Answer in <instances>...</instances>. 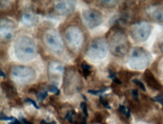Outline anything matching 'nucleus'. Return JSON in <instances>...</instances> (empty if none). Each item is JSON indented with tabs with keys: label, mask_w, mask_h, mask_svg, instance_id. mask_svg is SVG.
<instances>
[{
	"label": "nucleus",
	"mask_w": 163,
	"mask_h": 124,
	"mask_svg": "<svg viewBox=\"0 0 163 124\" xmlns=\"http://www.w3.org/2000/svg\"><path fill=\"white\" fill-rule=\"evenodd\" d=\"M108 72H109V76L108 77L110 78V79H111L112 80H114V79L116 78V73L114 72L112 70H108Z\"/></svg>",
	"instance_id": "15"
},
{
	"label": "nucleus",
	"mask_w": 163,
	"mask_h": 124,
	"mask_svg": "<svg viewBox=\"0 0 163 124\" xmlns=\"http://www.w3.org/2000/svg\"><path fill=\"white\" fill-rule=\"evenodd\" d=\"M159 48H160V49L161 50V51H162V52H163V42L161 43H160Z\"/></svg>",
	"instance_id": "22"
},
{
	"label": "nucleus",
	"mask_w": 163,
	"mask_h": 124,
	"mask_svg": "<svg viewBox=\"0 0 163 124\" xmlns=\"http://www.w3.org/2000/svg\"><path fill=\"white\" fill-rule=\"evenodd\" d=\"M48 92H51L54 93V94H56V95H59L60 94V90L57 88V87L56 85H49L47 88V90Z\"/></svg>",
	"instance_id": "4"
},
{
	"label": "nucleus",
	"mask_w": 163,
	"mask_h": 124,
	"mask_svg": "<svg viewBox=\"0 0 163 124\" xmlns=\"http://www.w3.org/2000/svg\"><path fill=\"white\" fill-rule=\"evenodd\" d=\"M132 81H133V83H134L136 85H138V86L140 88V89H142L143 92L146 91V88L145 87L144 84H143L142 81H140L139 80H138V79H134V80H132Z\"/></svg>",
	"instance_id": "7"
},
{
	"label": "nucleus",
	"mask_w": 163,
	"mask_h": 124,
	"mask_svg": "<svg viewBox=\"0 0 163 124\" xmlns=\"http://www.w3.org/2000/svg\"><path fill=\"white\" fill-rule=\"evenodd\" d=\"M0 75H1V76H3L4 78H6V75H5V73H4L3 70H0Z\"/></svg>",
	"instance_id": "21"
},
{
	"label": "nucleus",
	"mask_w": 163,
	"mask_h": 124,
	"mask_svg": "<svg viewBox=\"0 0 163 124\" xmlns=\"http://www.w3.org/2000/svg\"><path fill=\"white\" fill-rule=\"evenodd\" d=\"M99 98H100V103H101V104H102V105L105 108H106V109H111V107H110L109 103H108V101L106 100V99H103V98L102 95H100Z\"/></svg>",
	"instance_id": "9"
},
{
	"label": "nucleus",
	"mask_w": 163,
	"mask_h": 124,
	"mask_svg": "<svg viewBox=\"0 0 163 124\" xmlns=\"http://www.w3.org/2000/svg\"><path fill=\"white\" fill-rule=\"evenodd\" d=\"M8 124H22V123L21 122H20V121H19V120L15 118L12 122H10V123H8Z\"/></svg>",
	"instance_id": "19"
},
{
	"label": "nucleus",
	"mask_w": 163,
	"mask_h": 124,
	"mask_svg": "<svg viewBox=\"0 0 163 124\" xmlns=\"http://www.w3.org/2000/svg\"><path fill=\"white\" fill-rule=\"evenodd\" d=\"M119 109L120 110V112L122 113L124 115H125L126 117V118H129L131 117V114H130V109L128 108H126V107L124 106V105H122V104H120L119 105Z\"/></svg>",
	"instance_id": "3"
},
{
	"label": "nucleus",
	"mask_w": 163,
	"mask_h": 124,
	"mask_svg": "<svg viewBox=\"0 0 163 124\" xmlns=\"http://www.w3.org/2000/svg\"><path fill=\"white\" fill-rule=\"evenodd\" d=\"M25 101L27 102V103H31V104H33L36 109H39V107H38V106L37 105V104H36V103L35 101L33 100L32 99H30V98H27V99H25Z\"/></svg>",
	"instance_id": "14"
},
{
	"label": "nucleus",
	"mask_w": 163,
	"mask_h": 124,
	"mask_svg": "<svg viewBox=\"0 0 163 124\" xmlns=\"http://www.w3.org/2000/svg\"><path fill=\"white\" fill-rule=\"evenodd\" d=\"M81 124H87V123H86V118H84L83 119V121L82 122Z\"/></svg>",
	"instance_id": "23"
},
{
	"label": "nucleus",
	"mask_w": 163,
	"mask_h": 124,
	"mask_svg": "<svg viewBox=\"0 0 163 124\" xmlns=\"http://www.w3.org/2000/svg\"><path fill=\"white\" fill-rule=\"evenodd\" d=\"M81 67L83 69V70H91V67L89 64L86 63H83L81 65Z\"/></svg>",
	"instance_id": "17"
},
{
	"label": "nucleus",
	"mask_w": 163,
	"mask_h": 124,
	"mask_svg": "<svg viewBox=\"0 0 163 124\" xmlns=\"http://www.w3.org/2000/svg\"><path fill=\"white\" fill-rule=\"evenodd\" d=\"M150 15L155 21L163 24V6L158 5L152 7Z\"/></svg>",
	"instance_id": "2"
},
{
	"label": "nucleus",
	"mask_w": 163,
	"mask_h": 124,
	"mask_svg": "<svg viewBox=\"0 0 163 124\" xmlns=\"http://www.w3.org/2000/svg\"><path fill=\"white\" fill-rule=\"evenodd\" d=\"M19 120H20V121H21L22 122H23V123L25 124H33L31 122L28 121L27 119H26L25 118H24L22 116H19Z\"/></svg>",
	"instance_id": "16"
},
{
	"label": "nucleus",
	"mask_w": 163,
	"mask_h": 124,
	"mask_svg": "<svg viewBox=\"0 0 163 124\" xmlns=\"http://www.w3.org/2000/svg\"><path fill=\"white\" fill-rule=\"evenodd\" d=\"M144 78L148 86L151 89L157 90H161L163 89V85L154 77L152 72L148 70L145 73Z\"/></svg>",
	"instance_id": "1"
},
{
	"label": "nucleus",
	"mask_w": 163,
	"mask_h": 124,
	"mask_svg": "<svg viewBox=\"0 0 163 124\" xmlns=\"http://www.w3.org/2000/svg\"><path fill=\"white\" fill-rule=\"evenodd\" d=\"M132 95H133V98L135 101H138V98H139V92L137 89H134L132 90Z\"/></svg>",
	"instance_id": "13"
},
{
	"label": "nucleus",
	"mask_w": 163,
	"mask_h": 124,
	"mask_svg": "<svg viewBox=\"0 0 163 124\" xmlns=\"http://www.w3.org/2000/svg\"><path fill=\"white\" fill-rule=\"evenodd\" d=\"M113 81H114V82H115L116 84H118V85H120V84H121V81H120V80H119V79L117 78H116L114 79Z\"/></svg>",
	"instance_id": "20"
},
{
	"label": "nucleus",
	"mask_w": 163,
	"mask_h": 124,
	"mask_svg": "<svg viewBox=\"0 0 163 124\" xmlns=\"http://www.w3.org/2000/svg\"><path fill=\"white\" fill-rule=\"evenodd\" d=\"M14 117H8L6 115L4 114L3 112H1V117H0V120H5V121H13L14 120Z\"/></svg>",
	"instance_id": "11"
},
{
	"label": "nucleus",
	"mask_w": 163,
	"mask_h": 124,
	"mask_svg": "<svg viewBox=\"0 0 163 124\" xmlns=\"http://www.w3.org/2000/svg\"><path fill=\"white\" fill-rule=\"evenodd\" d=\"M40 124H56V122L55 121H52L51 122H47L45 120H42L40 122Z\"/></svg>",
	"instance_id": "18"
},
{
	"label": "nucleus",
	"mask_w": 163,
	"mask_h": 124,
	"mask_svg": "<svg viewBox=\"0 0 163 124\" xmlns=\"http://www.w3.org/2000/svg\"><path fill=\"white\" fill-rule=\"evenodd\" d=\"M107 89H103V90H88V93L91 94H93V95H98L99 94H102V93L105 92V91H106Z\"/></svg>",
	"instance_id": "12"
},
{
	"label": "nucleus",
	"mask_w": 163,
	"mask_h": 124,
	"mask_svg": "<svg viewBox=\"0 0 163 124\" xmlns=\"http://www.w3.org/2000/svg\"><path fill=\"white\" fill-rule=\"evenodd\" d=\"M48 95V91H45L44 92H36V96L40 101H43Z\"/></svg>",
	"instance_id": "5"
},
{
	"label": "nucleus",
	"mask_w": 163,
	"mask_h": 124,
	"mask_svg": "<svg viewBox=\"0 0 163 124\" xmlns=\"http://www.w3.org/2000/svg\"><path fill=\"white\" fill-rule=\"evenodd\" d=\"M75 115V112L74 110L70 111V112H68V113L66 114V117H65V119L67 120L70 123L73 122V115Z\"/></svg>",
	"instance_id": "8"
},
{
	"label": "nucleus",
	"mask_w": 163,
	"mask_h": 124,
	"mask_svg": "<svg viewBox=\"0 0 163 124\" xmlns=\"http://www.w3.org/2000/svg\"><path fill=\"white\" fill-rule=\"evenodd\" d=\"M80 108H82L85 116L86 117H88L89 113H88V111H87V104H86L85 102H82V103H80Z\"/></svg>",
	"instance_id": "10"
},
{
	"label": "nucleus",
	"mask_w": 163,
	"mask_h": 124,
	"mask_svg": "<svg viewBox=\"0 0 163 124\" xmlns=\"http://www.w3.org/2000/svg\"><path fill=\"white\" fill-rule=\"evenodd\" d=\"M152 100H153V101H156L160 103L161 104H162V106H163V92H161V94L156 95V97H154L152 99Z\"/></svg>",
	"instance_id": "6"
},
{
	"label": "nucleus",
	"mask_w": 163,
	"mask_h": 124,
	"mask_svg": "<svg viewBox=\"0 0 163 124\" xmlns=\"http://www.w3.org/2000/svg\"><path fill=\"white\" fill-rule=\"evenodd\" d=\"M82 98H83V99H84V100L85 101H87V98H86L85 95H83V94H82Z\"/></svg>",
	"instance_id": "24"
}]
</instances>
